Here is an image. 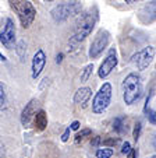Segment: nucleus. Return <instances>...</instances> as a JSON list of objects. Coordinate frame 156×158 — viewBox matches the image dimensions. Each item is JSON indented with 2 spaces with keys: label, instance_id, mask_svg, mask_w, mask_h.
Here are the masks:
<instances>
[{
  "label": "nucleus",
  "instance_id": "26",
  "mask_svg": "<svg viewBox=\"0 0 156 158\" xmlns=\"http://www.w3.org/2000/svg\"><path fill=\"white\" fill-rule=\"evenodd\" d=\"M80 129V122L78 120H74L73 123H71V130H78Z\"/></svg>",
  "mask_w": 156,
  "mask_h": 158
},
{
  "label": "nucleus",
  "instance_id": "25",
  "mask_svg": "<svg viewBox=\"0 0 156 158\" xmlns=\"http://www.w3.org/2000/svg\"><path fill=\"white\" fill-rule=\"evenodd\" d=\"M70 130H71V127H67V129H66V131L63 133V136H62V141H67V140H68V136H70Z\"/></svg>",
  "mask_w": 156,
  "mask_h": 158
},
{
  "label": "nucleus",
  "instance_id": "8",
  "mask_svg": "<svg viewBox=\"0 0 156 158\" xmlns=\"http://www.w3.org/2000/svg\"><path fill=\"white\" fill-rule=\"evenodd\" d=\"M116 66H117V53H116V49L112 48L107 53V56L105 57V60L102 62V64L99 66L98 76L100 78H106L116 69Z\"/></svg>",
  "mask_w": 156,
  "mask_h": 158
},
{
  "label": "nucleus",
  "instance_id": "19",
  "mask_svg": "<svg viewBox=\"0 0 156 158\" xmlns=\"http://www.w3.org/2000/svg\"><path fill=\"white\" fill-rule=\"evenodd\" d=\"M91 134H92V130H91V129H82V130H81L80 133L75 136V143H80L81 140H84L86 136H91Z\"/></svg>",
  "mask_w": 156,
  "mask_h": 158
},
{
  "label": "nucleus",
  "instance_id": "3",
  "mask_svg": "<svg viewBox=\"0 0 156 158\" xmlns=\"http://www.w3.org/2000/svg\"><path fill=\"white\" fill-rule=\"evenodd\" d=\"M10 7L17 14L21 25L24 28H28L34 23L36 17V9L28 0H10Z\"/></svg>",
  "mask_w": 156,
  "mask_h": 158
},
{
  "label": "nucleus",
  "instance_id": "18",
  "mask_svg": "<svg viewBox=\"0 0 156 158\" xmlns=\"http://www.w3.org/2000/svg\"><path fill=\"white\" fill-rule=\"evenodd\" d=\"M112 155H113V150L110 147H103V148H99L96 151L98 158H110Z\"/></svg>",
  "mask_w": 156,
  "mask_h": 158
},
{
  "label": "nucleus",
  "instance_id": "4",
  "mask_svg": "<svg viewBox=\"0 0 156 158\" xmlns=\"http://www.w3.org/2000/svg\"><path fill=\"white\" fill-rule=\"evenodd\" d=\"M81 11V2L80 0H66L63 3L57 4L56 7L52 9L50 14L56 23H62L66 21L68 17L75 15Z\"/></svg>",
  "mask_w": 156,
  "mask_h": 158
},
{
  "label": "nucleus",
  "instance_id": "6",
  "mask_svg": "<svg viewBox=\"0 0 156 158\" xmlns=\"http://www.w3.org/2000/svg\"><path fill=\"white\" fill-rule=\"evenodd\" d=\"M109 41H110V34L107 32L106 30L100 28L96 32L94 41H92V44H91L89 57H91V59H96L98 56H100V53H102V52L106 49L107 45H109Z\"/></svg>",
  "mask_w": 156,
  "mask_h": 158
},
{
  "label": "nucleus",
  "instance_id": "14",
  "mask_svg": "<svg viewBox=\"0 0 156 158\" xmlns=\"http://www.w3.org/2000/svg\"><path fill=\"white\" fill-rule=\"evenodd\" d=\"M34 123H35L36 130H39V131H42V130L46 129V126H47V115H46V112H45L43 109L38 110V114H36Z\"/></svg>",
  "mask_w": 156,
  "mask_h": 158
},
{
  "label": "nucleus",
  "instance_id": "17",
  "mask_svg": "<svg viewBox=\"0 0 156 158\" xmlns=\"http://www.w3.org/2000/svg\"><path fill=\"white\" fill-rule=\"evenodd\" d=\"M92 72H94V64H88L84 67L82 73H81V83H85V81H88V78L91 77Z\"/></svg>",
  "mask_w": 156,
  "mask_h": 158
},
{
  "label": "nucleus",
  "instance_id": "9",
  "mask_svg": "<svg viewBox=\"0 0 156 158\" xmlns=\"http://www.w3.org/2000/svg\"><path fill=\"white\" fill-rule=\"evenodd\" d=\"M0 41H2V45H4L7 49H11L13 45L15 44V25L11 18H6L4 28L0 34Z\"/></svg>",
  "mask_w": 156,
  "mask_h": 158
},
{
  "label": "nucleus",
  "instance_id": "13",
  "mask_svg": "<svg viewBox=\"0 0 156 158\" xmlns=\"http://www.w3.org/2000/svg\"><path fill=\"white\" fill-rule=\"evenodd\" d=\"M92 97V89L89 87H81L75 91L74 94V102L77 105H82L85 106V104L89 101V98Z\"/></svg>",
  "mask_w": 156,
  "mask_h": 158
},
{
  "label": "nucleus",
  "instance_id": "10",
  "mask_svg": "<svg viewBox=\"0 0 156 158\" xmlns=\"http://www.w3.org/2000/svg\"><path fill=\"white\" fill-rule=\"evenodd\" d=\"M36 106H38V101L36 99H31L22 109V112H21V123H22L24 127H30L31 122L35 120V116L38 114L36 112Z\"/></svg>",
  "mask_w": 156,
  "mask_h": 158
},
{
  "label": "nucleus",
  "instance_id": "2",
  "mask_svg": "<svg viewBox=\"0 0 156 158\" xmlns=\"http://www.w3.org/2000/svg\"><path fill=\"white\" fill-rule=\"evenodd\" d=\"M123 99L127 105H133L142 97V81L137 73H130L121 84Z\"/></svg>",
  "mask_w": 156,
  "mask_h": 158
},
{
  "label": "nucleus",
  "instance_id": "1",
  "mask_svg": "<svg viewBox=\"0 0 156 158\" xmlns=\"http://www.w3.org/2000/svg\"><path fill=\"white\" fill-rule=\"evenodd\" d=\"M98 17H99L98 15V9L95 6L91 7L88 11L84 13L75 23V28H74V34L70 39V44L77 45L80 42H82L92 32L95 24L98 23Z\"/></svg>",
  "mask_w": 156,
  "mask_h": 158
},
{
  "label": "nucleus",
  "instance_id": "28",
  "mask_svg": "<svg viewBox=\"0 0 156 158\" xmlns=\"http://www.w3.org/2000/svg\"><path fill=\"white\" fill-rule=\"evenodd\" d=\"M62 60H63V53H59L56 56V63H62Z\"/></svg>",
  "mask_w": 156,
  "mask_h": 158
},
{
  "label": "nucleus",
  "instance_id": "22",
  "mask_svg": "<svg viewBox=\"0 0 156 158\" xmlns=\"http://www.w3.org/2000/svg\"><path fill=\"white\" fill-rule=\"evenodd\" d=\"M0 104H2V109H3V108H6V105H7L6 91H4L3 84H2V87H0Z\"/></svg>",
  "mask_w": 156,
  "mask_h": 158
},
{
  "label": "nucleus",
  "instance_id": "11",
  "mask_svg": "<svg viewBox=\"0 0 156 158\" xmlns=\"http://www.w3.org/2000/svg\"><path fill=\"white\" fill-rule=\"evenodd\" d=\"M45 66H46V53L43 52V49H38L32 57V66H31V69H32V78H38L41 76L42 70L45 69Z\"/></svg>",
  "mask_w": 156,
  "mask_h": 158
},
{
  "label": "nucleus",
  "instance_id": "29",
  "mask_svg": "<svg viewBox=\"0 0 156 158\" xmlns=\"http://www.w3.org/2000/svg\"><path fill=\"white\" fill-rule=\"evenodd\" d=\"M124 2H126V3H128V4H133V3H137L138 0H124Z\"/></svg>",
  "mask_w": 156,
  "mask_h": 158
},
{
  "label": "nucleus",
  "instance_id": "24",
  "mask_svg": "<svg viewBox=\"0 0 156 158\" xmlns=\"http://www.w3.org/2000/svg\"><path fill=\"white\" fill-rule=\"evenodd\" d=\"M117 139H107V140H103L102 144L103 146H116L117 144Z\"/></svg>",
  "mask_w": 156,
  "mask_h": 158
},
{
  "label": "nucleus",
  "instance_id": "30",
  "mask_svg": "<svg viewBox=\"0 0 156 158\" xmlns=\"http://www.w3.org/2000/svg\"><path fill=\"white\" fill-rule=\"evenodd\" d=\"M152 146H153V148L156 150V134H155V137H153V140H152Z\"/></svg>",
  "mask_w": 156,
  "mask_h": 158
},
{
  "label": "nucleus",
  "instance_id": "7",
  "mask_svg": "<svg viewBox=\"0 0 156 158\" xmlns=\"http://www.w3.org/2000/svg\"><path fill=\"white\" fill-rule=\"evenodd\" d=\"M155 52H156L155 46L148 45V46H145V48L141 49L139 52H137L135 55H133V57H131V63H133L138 70H145L148 66L150 64V62L153 60V57H155Z\"/></svg>",
  "mask_w": 156,
  "mask_h": 158
},
{
  "label": "nucleus",
  "instance_id": "16",
  "mask_svg": "<svg viewBox=\"0 0 156 158\" xmlns=\"http://www.w3.org/2000/svg\"><path fill=\"white\" fill-rule=\"evenodd\" d=\"M124 122H126L124 116H117V118H114V120H113V129H114L116 133L121 134V133L124 131Z\"/></svg>",
  "mask_w": 156,
  "mask_h": 158
},
{
  "label": "nucleus",
  "instance_id": "20",
  "mask_svg": "<svg viewBox=\"0 0 156 158\" xmlns=\"http://www.w3.org/2000/svg\"><path fill=\"white\" fill-rule=\"evenodd\" d=\"M145 114H146L148 120H149L152 125H156V110L150 109V108L148 106V108H145Z\"/></svg>",
  "mask_w": 156,
  "mask_h": 158
},
{
  "label": "nucleus",
  "instance_id": "31",
  "mask_svg": "<svg viewBox=\"0 0 156 158\" xmlns=\"http://www.w3.org/2000/svg\"><path fill=\"white\" fill-rule=\"evenodd\" d=\"M150 158H156V154H155V155H152V157H150Z\"/></svg>",
  "mask_w": 156,
  "mask_h": 158
},
{
  "label": "nucleus",
  "instance_id": "5",
  "mask_svg": "<svg viewBox=\"0 0 156 158\" xmlns=\"http://www.w3.org/2000/svg\"><path fill=\"white\" fill-rule=\"evenodd\" d=\"M112 95H113L112 84L103 83V85L100 87L99 91H98L94 97V101H92V112L96 115L103 114V112L109 108L110 101H112Z\"/></svg>",
  "mask_w": 156,
  "mask_h": 158
},
{
  "label": "nucleus",
  "instance_id": "32",
  "mask_svg": "<svg viewBox=\"0 0 156 158\" xmlns=\"http://www.w3.org/2000/svg\"><path fill=\"white\" fill-rule=\"evenodd\" d=\"M47 2H52V0H47Z\"/></svg>",
  "mask_w": 156,
  "mask_h": 158
},
{
  "label": "nucleus",
  "instance_id": "21",
  "mask_svg": "<svg viewBox=\"0 0 156 158\" xmlns=\"http://www.w3.org/2000/svg\"><path fill=\"white\" fill-rule=\"evenodd\" d=\"M141 130H142V123L138 120V122L135 123V126H134V131H133V137L135 141H138L139 136H141Z\"/></svg>",
  "mask_w": 156,
  "mask_h": 158
},
{
  "label": "nucleus",
  "instance_id": "12",
  "mask_svg": "<svg viewBox=\"0 0 156 158\" xmlns=\"http://www.w3.org/2000/svg\"><path fill=\"white\" fill-rule=\"evenodd\" d=\"M139 18L144 23H152L156 20V0H152L139 11Z\"/></svg>",
  "mask_w": 156,
  "mask_h": 158
},
{
  "label": "nucleus",
  "instance_id": "15",
  "mask_svg": "<svg viewBox=\"0 0 156 158\" xmlns=\"http://www.w3.org/2000/svg\"><path fill=\"white\" fill-rule=\"evenodd\" d=\"M15 52H17L21 62H25V60H27V44H25V41L18 42L17 46H15Z\"/></svg>",
  "mask_w": 156,
  "mask_h": 158
},
{
  "label": "nucleus",
  "instance_id": "23",
  "mask_svg": "<svg viewBox=\"0 0 156 158\" xmlns=\"http://www.w3.org/2000/svg\"><path fill=\"white\" fill-rule=\"evenodd\" d=\"M131 144L128 143V141H126V143L123 144V147H121V152H123V154H126V155H128L130 152H131Z\"/></svg>",
  "mask_w": 156,
  "mask_h": 158
},
{
  "label": "nucleus",
  "instance_id": "27",
  "mask_svg": "<svg viewBox=\"0 0 156 158\" xmlns=\"http://www.w3.org/2000/svg\"><path fill=\"white\" fill-rule=\"evenodd\" d=\"M127 158H137V150H135V148L131 150V152L127 155Z\"/></svg>",
  "mask_w": 156,
  "mask_h": 158
}]
</instances>
